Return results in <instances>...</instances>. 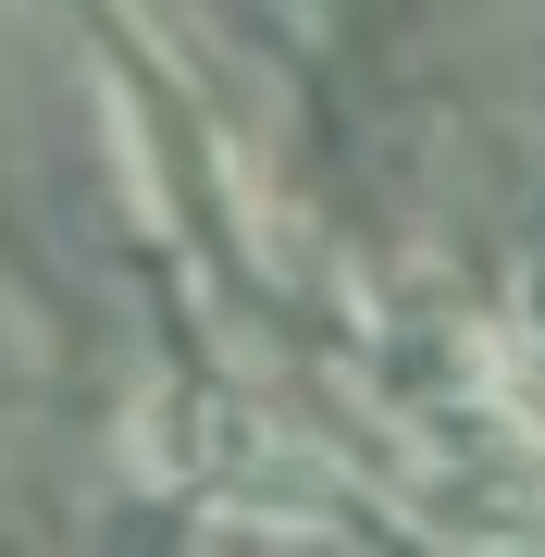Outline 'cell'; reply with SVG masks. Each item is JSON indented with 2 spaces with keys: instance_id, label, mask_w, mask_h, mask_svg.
<instances>
[{
  "instance_id": "1",
  "label": "cell",
  "mask_w": 545,
  "mask_h": 557,
  "mask_svg": "<svg viewBox=\"0 0 545 557\" xmlns=\"http://www.w3.org/2000/svg\"><path fill=\"white\" fill-rule=\"evenodd\" d=\"M372 397L409 446V483L459 545H533L545 533V421L508 372V347L459 298H422L372 335Z\"/></svg>"
}]
</instances>
